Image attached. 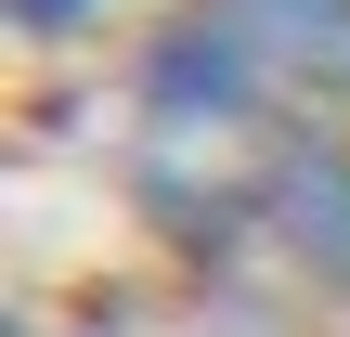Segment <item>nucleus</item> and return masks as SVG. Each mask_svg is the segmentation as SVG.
<instances>
[{
  "mask_svg": "<svg viewBox=\"0 0 350 337\" xmlns=\"http://www.w3.org/2000/svg\"><path fill=\"white\" fill-rule=\"evenodd\" d=\"M143 104H156V117H234V104H247V26H234V13L169 26V52H156Z\"/></svg>",
  "mask_w": 350,
  "mask_h": 337,
  "instance_id": "1",
  "label": "nucleus"
},
{
  "mask_svg": "<svg viewBox=\"0 0 350 337\" xmlns=\"http://www.w3.org/2000/svg\"><path fill=\"white\" fill-rule=\"evenodd\" d=\"M78 13H91V0H13V26H39V39H52V26H78Z\"/></svg>",
  "mask_w": 350,
  "mask_h": 337,
  "instance_id": "2",
  "label": "nucleus"
}]
</instances>
